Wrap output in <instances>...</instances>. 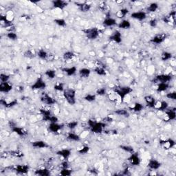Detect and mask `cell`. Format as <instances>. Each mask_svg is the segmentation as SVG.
I'll return each mask as SVG.
<instances>
[{"label": "cell", "instance_id": "cell-49", "mask_svg": "<svg viewBox=\"0 0 176 176\" xmlns=\"http://www.w3.org/2000/svg\"><path fill=\"white\" fill-rule=\"evenodd\" d=\"M54 89L55 90L58 91V92H64V90H66L64 88V84L63 83H57L54 86Z\"/></svg>", "mask_w": 176, "mask_h": 176}, {"label": "cell", "instance_id": "cell-42", "mask_svg": "<svg viewBox=\"0 0 176 176\" xmlns=\"http://www.w3.org/2000/svg\"><path fill=\"white\" fill-rule=\"evenodd\" d=\"M159 8V6L157 3L155 2H153L151 3L148 6V7L147 8V10L149 12H155L157 9Z\"/></svg>", "mask_w": 176, "mask_h": 176}, {"label": "cell", "instance_id": "cell-31", "mask_svg": "<svg viewBox=\"0 0 176 176\" xmlns=\"http://www.w3.org/2000/svg\"><path fill=\"white\" fill-rule=\"evenodd\" d=\"M131 22L128 19H123L118 24V27L120 29L127 30L131 28Z\"/></svg>", "mask_w": 176, "mask_h": 176}, {"label": "cell", "instance_id": "cell-62", "mask_svg": "<svg viewBox=\"0 0 176 176\" xmlns=\"http://www.w3.org/2000/svg\"><path fill=\"white\" fill-rule=\"evenodd\" d=\"M95 171H96V169H95V168H92V169L89 170V171L92 172V173H94V172H95Z\"/></svg>", "mask_w": 176, "mask_h": 176}, {"label": "cell", "instance_id": "cell-45", "mask_svg": "<svg viewBox=\"0 0 176 176\" xmlns=\"http://www.w3.org/2000/svg\"><path fill=\"white\" fill-rule=\"evenodd\" d=\"M120 148L122 150H123L124 151H125V152H127L129 153H130V154H131V153H134V149H133V148L132 147H131V146H129V145H120Z\"/></svg>", "mask_w": 176, "mask_h": 176}, {"label": "cell", "instance_id": "cell-21", "mask_svg": "<svg viewBox=\"0 0 176 176\" xmlns=\"http://www.w3.org/2000/svg\"><path fill=\"white\" fill-rule=\"evenodd\" d=\"M0 103H1L3 107H5L6 108H11V107L16 106V105L18 104V101L16 99L12 100V101H6L4 99H1L0 100Z\"/></svg>", "mask_w": 176, "mask_h": 176}, {"label": "cell", "instance_id": "cell-26", "mask_svg": "<svg viewBox=\"0 0 176 176\" xmlns=\"http://www.w3.org/2000/svg\"><path fill=\"white\" fill-rule=\"evenodd\" d=\"M39 112L41 113V114L42 115V117H43V120L46 122H49L50 118L52 116V114L50 110H46V109H41L39 110Z\"/></svg>", "mask_w": 176, "mask_h": 176}, {"label": "cell", "instance_id": "cell-56", "mask_svg": "<svg viewBox=\"0 0 176 176\" xmlns=\"http://www.w3.org/2000/svg\"><path fill=\"white\" fill-rule=\"evenodd\" d=\"M166 97L168 99H171L175 101L176 100V92H171L166 94Z\"/></svg>", "mask_w": 176, "mask_h": 176}, {"label": "cell", "instance_id": "cell-23", "mask_svg": "<svg viewBox=\"0 0 176 176\" xmlns=\"http://www.w3.org/2000/svg\"><path fill=\"white\" fill-rule=\"evenodd\" d=\"M56 153L57 155H59V156L62 157L63 158L67 159L71 155L72 151L71 150L69 149H63L59 150L58 151H57Z\"/></svg>", "mask_w": 176, "mask_h": 176}, {"label": "cell", "instance_id": "cell-1", "mask_svg": "<svg viewBox=\"0 0 176 176\" xmlns=\"http://www.w3.org/2000/svg\"><path fill=\"white\" fill-rule=\"evenodd\" d=\"M88 124L92 132L96 134H101L103 133V129L106 126V124L103 122H98L95 120H88Z\"/></svg>", "mask_w": 176, "mask_h": 176}, {"label": "cell", "instance_id": "cell-17", "mask_svg": "<svg viewBox=\"0 0 176 176\" xmlns=\"http://www.w3.org/2000/svg\"><path fill=\"white\" fill-rule=\"evenodd\" d=\"M68 5V2H67L66 1H63V0H55V1H52L53 8H55L63 10Z\"/></svg>", "mask_w": 176, "mask_h": 176}, {"label": "cell", "instance_id": "cell-60", "mask_svg": "<svg viewBox=\"0 0 176 176\" xmlns=\"http://www.w3.org/2000/svg\"><path fill=\"white\" fill-rule=\"evenodd\" d=\"M129 174H130V173H129V171L127 168V169H125V171H124L123 175H129Z\"/></svg>", "mask_w": 176, "mask_h": 176}, {"label": "cell", "instance_id": "cell-37", "mask_svg": "<svg viewBox=\"0 0 176 176\" xmlns=\"http://www.w3.org/2000/svg\"><path fill=\"white\" fill-rule=\"evenodd\" d=\"M130 109L135 112H140L143 110L144 106L143 105L140 103H135L133 105V107H130Z\"/></svg>", "mask_w": 176, "mask_h": 176}, {"label": "cell", "instance_id": "cell-54", "mask_svg": "<svg viewBox=\"0 0 176 176\" xmlns=\"http://www.w3.org/2000/svg\"><path fill=\"white\" fill-rule=\"evenodd\" d=\"M10 78V76L7 75V74L1 73V75H0V81H1V83L8 82Z\"/></svg>", "mask_w": 176, "mask_h": 176}, {"label": "cell", "instance_id": "cell-35", "mask_svg": "<svg viewBox=\"0 0 176 176\" xmlns=\"http://www.w3.org/2000/svg\"><path fill=\"white\" fill-rule=\"evenodd\" d=\"M129 12V10L128 8H123L118 10V12L116 13V15L118 18V19H123V18L125 17L126 15H127Z\"/></svg>", "mask_w": 176, "mask_h": 176}, {"label": "cell", "instance_id": "cell-14", "mask_svg": "<svg viewBox=\"0 0 176 176\" xmlns=\"http://www.w3.org/2000/svg\"><path fill=\"white\" fill-rule=\"evenodd\" d=\"M168 107V103L165 101H162L160 102H156L155 103L154 108L156 109L157 111L160 112H164L166 111Z\"/></svg>", "mask_w": 176, "mask_h": 176}, {"label": "cell", "instance_id": "cell-27", "mask_svg": "<svg viewBox=\"0 0 176 176\" xmlns=\"http://www.w3.org/2000/svg\"><path fill=\"white\" fill-rule=\"evenodd\" d=\"M32 146L34 148H37V149H45V148L49 147L48 144L43 140H37V141L32 142Z\"/></svg>", "mask_w": 176, "mask_h": 176}, {"label": "cell", "instance_id": "cell-28", "mask_svg": "<svg viewBox=\"0 0 176 176\" xmlns=\"http://www.w3.org/2000/svg\"><path fill=\"white\" fill-rule=\"evenodd\" d=\"M103 23L106 27H112L116 25V20L111 17H107L103 21Z\"/></svg>", "mask_w": 176, "mask_h": 176}, {"label": "cell", "instance_id": "cell-7", "mask_svg": "<svg viewBox=\"0 0 176 176\" xmlns=\"http://www.w3.org/2000/svg\"><path fill=\"white\" fill-rule=\"evenodd\" d=\"M41 101L44 104L48 105H55L57 103V101L54 99L53 97H52L51 96H50L49 94L43 93L41 95Z\"/></svg>", "mask_w": 176, "mask_h": 176}, {"label": "cell", "instance_id": "cell-5", "mask_svg": "<svg viewBox=\"0 0 176 176\" xmlns=\"http://www.w3.org/2000/svg\"><path fill=\"white\" fill-rule=\"evenodd\" d=\"M47 87V84L43 80L42 77H39L37 79L36 81L33 83L31 86V88L34 90H45Z\"/></svg>", "mask_w": 176, "mask_h": 176}, {"label": "cell", "instance_id": "cell-55", "mask_svg": "<svg viewBox=\"0 0 176 176\" xmlns=\"http://www.w3.org/2000/svg\"><path fill=\"white\" fill-rule=\"evenodd\" d=\"M96 95L98 96H105V94H107V90L105 88H99L96 92Z\"/></svg>", "mask_w": 176, "mask_h": 176}, {"label": "cell", "instance_id": "cell-50", "mask_svg": "<svg viewBox=\"0 0 176 176\" xmlns=\"http://www.w3.org/2000/svg\"><path fill=\"white\" fill-rule=\"evenodd\" d=\"M10 155H12V156L15 157H18V158H21V157L24 156V154L21 151H11L9 152Z\"/></svg>", "mask_w": 176, "mask_h": 176}, {"label": "cell", "instance_id": "cell-13", "mask_svg": "<svg viewBox=\"0 0 176 176\" xmlns=\"http://www.w3.org/2000/svg\"><path fill=\"white\" fill-rule=\"evenodd\" d=\"M11 131L21 137H24L28 135V131L26 130L25 129L22 128V127H17V126H14V127H11Z\"/></svg>", "mask_w": 176, "mask_h": 176}, {"label": "cell", "instance_id": "cell-53", "mask_svg": "<svg viewBox=\"0 0 176 176\" xmlns=\"http://www.w3.org/2000/svg\"><path fill=\"white\" fill-rule=\"evenodd\" d=\"M54 22L60 27H65L66 26V21L64 19H56L54 20Z\"/></svg>", "mask_w": 176, "mask_h": 176}, {"label": "cell", "instance_id": "cell-41", "mask_svg": "<svg viewBox=\"0 0 176 176\" xmlns=\"http://www.w3.org/2000/svg\"><path fill=\"white\" fill-rule=\"evenodd\" d=\"M45 75L50 79H54L57 76V72L55 70L48 69L45 72Z\"/></svg>", "mask_w": 176, "mask_h": 176}, {"label": "cell", "instance_id": "cell-6", "mask_svg": "<svg viewBox=\"0 0 176 176\" xmlns=\"http://www.w3.org/2000/svg\"><path fill=\"white\" fill-rule=\"evenodd\" d=\"M159 142H160L161 146L166 150L171 149L175 145V142L171 138H168L166 140H160Z\"/></svg>", "mask_w": 176, "mask_h": 176}, {"label": "cell", "instance_id": "cell-2", "mask_svg": "<svg viewBox=\"0 0 176 176\" xmlns=\"http://www.w3.org/2000/svg\"><path fill=\"white\" fill-rule=\"evenodd\" d=\"M114 92L119 96L121 101H123L126 96L133 92V90L131 87L129 86L118 87L114 89Z\"/></svg>", "mask_w": 176, "mask_h": 176}, {"label": "cell", "instance_id": "cell-24", "mask_svg": "<svg viewBox=\"0 0 176 176\" xmlns=\"http://www.w3.org/2000/svg\"><path fill=\"white\" fill-rule=\"evenodd\" d=\"M61 70L67 76H68V77H72V76H74L77 73V68H76L75 66H72L70 67V68H62Z\"/></svg>", "mask_w": 176, "mask_h": 176}, {"label": "cell", "instance_id": "cell-44", "mask_svg": "<svg viewBox=\"0 0 176 176\" xmlns=\"http://www.w3.org/2000/svg\"><path fill=\"white\" fill-rule=\"evenodd\" d=\"M24 57H26V58H28V59H33L35 58V57H36V54H35V52L34 51H33V50H27L26 51L24 52Z\"/></svg>", "mask_w": 176, "mask_h": 176}, {"label": "cell", "instance_id": "cell-33", "mask_svg": "<svg viewBox=\"0 0 176 176\" xmlns=\"http://www.w3.org/2000/svg\"><path fill=\"white\" fill-rule=\"evenodd\" d=\"M35 174L37 175L40 176H49L50 175V171L47 168H39L35 171Z\"/></svg>", "mask_w": 176, "mask_h": 176}, {"label": "cell", "instance_id": "cell-34", "mask_svg": "<svg viewBox=\"0 0 176 176\" xmlns=\"http://www.w3.org/2000/svg\"><path fill=\"white\" fill-rule=\"evenodd\" d=\"M169 88V84L168 83H158L157 84L156 91L157 92H165Z\"/></svg>", "mask_w": 176, "mask_h": 176}, {"label": "cell", "instance_id": "cell-12", "mask_svg": "<svg viewBox=\"0 0 176 176\" xmlns=\"http://www.w3.org/2000/svg\"><path fill=\"white\" fill-rule=\"evenodd\" d=\"M147 13L143 11H139V12H134L131 14V17L132 19L138 20V21H143L147 18Z\"/></svg>", "mask_w": 176, "mask_h": 176}, {"label": "cell", "instance_id": "cell-52", "mask_svg": "<svg viewBox=\"0 0 176 176\" xmlns=\"http://www.w3.org/2000/svg\"><path fill=\"white\" fill-rule=\"evenodd\" d=\"M72 171L71 169H69L68 168H62L61 171L60 172V175L63 176H70L72 175Z\"/></svg>", "mask_w": 176, "mask_h": 176}, {"label": "cell", "instance_id": "cell-8", "mask_svg": "<svg viewBox=\"0 0 176 176\" xmlns=\"http://www.w3.org/2000/svg\"><path fill=\"white\" fill-rule=\"evenodd\" d=\"M172 79L173 77L171 75L162 74V75H157L155 77L154 81L157 83H168L172 80Z\"/></svg>", "mask_w": 176, "mask_h": 176}, {"label": "cell", "instance_id": "cell-32", "mask_svg": "<svg viewBox=\"0 0 176 176\" xmlns=\"http://www.w3.org/2000/svg\"><path fill=\"white\" fill-rule=\"evenodd\" d=\"M79 9L80 10L81 12H87L88 11L90 10L91 8H92V6L88 3H81L77 4Z\"/></svg>", "mask_w": 176, "mask_h": 176}, {"label": "cell", "instance_id": "cell-51", "mask_svg": "<svg viewBox=\"0 0 176 176\" xmlns=\"http://www.w3.org/2000/svg\"><path fill=\"white\" fill-rule=\"evenodd\" d=\"M6 37L12 41H15L18 39V35H17V33L13 32V31H12V32H8L6 34Z\"/></svg>", "mask_w": 176, "mask_h": 176}, {"label": "cell", "instance_id": "cell-47", "mask_svg": "<svg viewBox=\"0 0 176 176\" xmlns=\"http://www.w3.org/2000/svg\"><path fill=\"white\" fill-rule=\"evenodd\" d=\"M96 99V94H86L84 97V99L86 100V101L90 102V103H92V102L95 101Z\"/></svg>", "mask_w": 176, "mask_h": 176}, {"label": "cell", "instance_id": "cell-30", "mask_svg": "<svg viewBox=\"0 0 176 176\" xmlns=\"http://www.w3.org/2000/svg\"><path fill=\"white\" fill-rule=\"evenodd\" d=\"M67 139L70 141L79 142L81 140L80 136L74 132H69L67 134Z\"/></svg>", "mask_w": 176, "mask_h": 176}, {"label": "cell", "instance_id": "cell-10", "mask_svg": "<svg viewBox=\"0 0 176 176\" xmlns=\"http://www.w3.org/2000/svg\"><path fill=\"white\" fill-rule=\"evenodd\" d=\"M167 37V35L166 34H160V35H157L153 37V38L151 39L150 41L152 43H155V44H160L163 43V42L165 41V39Z\"/></svg>", "mask_w": 176, "mask_h": 176}, {"label": "cell", "instance_id": "cell-25", "mask_svg": "<svg viewBox=\"0 0 176 176\" xmlns=\"http://www.w3.org/2000/svg\"><path fill=\"white\" fill-rule=\"evenodd\" d=\"M144 101H145L146 104H147V107H149V108H154L156 101H155V99L153 97V96H144Z\"/></svg>", "mask_w": 176, "mask_h": 176}, {"label": "cell", "instance_id": "cell-59", "mask_svg": "<svg viewBox=\"0 0 176 176\" xmlns=\"http://www.w3.org/2000/svg\"><path fill=\"white\" fill-rule=\"evenodd\" d=\"M61 166H62V168H68L69 167V164H68V162H67L66 160H65L61 163Z\"/></svg>", "mask_w": 176, "mask_h": 176}, {"label": "cell", "instance_id": "cell-61", "mask_svg": "<svg viewBox=\"0 0 176 176\" xmlns=\"http://www.w3.org/2000/svg\"><path fill=\"white\" fill-rule=\"evenodd\" d=\"M106 120L107 122H109V123H111V122H112V120H113V119L112 118H110V117H107V118H106Z\"/></svg>", "mask_w": 176, "mask_h": 176}, {"label": "cell", "instance_id": "cell-4", "mask_svg": "<svg viewBox=\"0 0 176 176\" xmlns=\"http://www.w3.org/2000/svg\"><path fill=\"white\" fill-rule=\"evenodd\" d=\"M86 37L90 40H95L99 37L100 30L97 28H90L83 30Z\"/></svg>", "mask_w": 176, "mask_h": 176}, {"label": "cell", "instance_id": "cell-3", "mask_svg": "<svg viewBox=\"0 0 176 176\" xmlns=\"http://www.w3.org/2000/svg\"><path fill=\"white\" fill-rule=\"evenodd\" d=\"M63 96L68 103L74 105L76 103V90L72 88L66 89L63 92Z\"/></svg>", "mask_w": 176, "mask_h": 176}, {"label": "cell", "instance_id": "cell-36", "mask_svg": "<svg viewBox=\"0 0 176 176\" xmlns=\"http://www.w3.org/2000/svg\"><path fill=\"white\" fill-rule=\"evenodd\" d=\"M94 72H95L96 75L101 76V77H104V76H106L107 75L106 70H105L104 67L103 66H99L96 67V68L94 69Z\"/></svg>", "mask_w": 176, "mask_h": 176}, {"label": "cell", "instance_id": "cell-9", "mask_svg": "<svg viewBox=\"0 0 176 176\" xmlns=\"http://www.w3.org/2000/svg\"><path fill=\"white\" fill-rule=\"evenodd\" d=\"M128 161L133 166H139L141 162V160L139 157L138 153L136 152L131 153L130 156L128 157Z\"/></svg>", "mask_w": 176, "mask_h": 176}, {"label": "cell", "instance_id": "cell-46", "mask_svg": "<svg viewBox=\"0 0 176 176\" xmlns=\"http://www.w3.org/2000/svg\"><path fill=\"white\" fill-rule=\"evenodd\" d=\"M90 151V147H88V146H83L81 148H80L79 150L77 151V152L79 153V154L81 155H85L87 154L89 151Z\"/></svg>", "mask_w": 176, "mask_h": 176}, {"label": "cell", "instance_id": "cell-40", "mask_svg": "<svg viewBox=\"0 0 176 176\" xmlns=\"http://www.w3.org/2000/svg\"><path fill=\"white\" fill-rule=\"evenodd\" d=\"M173 57V55L172 53L169 52H163L161 55V59L163 61H166L171 60Z\"/></svg>", "mask_w": 176, "mask_h": 176}, {"label": "cell", "instance_id": "cell-39", "mask_svg": "<svg viewBox=\"0 0 176 176\" xmlns=\"http://www.w3.org/2000/svg\"><path fill=\"white\" fill-rule=\"evenodd\" d=\"M75 54L72 51H67L63 55V59L65 61H70L75 57Z\"/></svg>", "mask_w": 176, "mask_h": 176}, {"label": "cell", "instance_id": "cell-48", "mask_svg": "<svg viewBox=\"0 0 176 176\" xmlns=\"http://www.w3.org/2000/svg\"><path fill=\"white\" fill-rule=\"evenodd\" d=\"M78 125H79V122L76 121V120L70 121L68 123H67V125H66L67 127H68V129H71V130H73V129H75Z\"/></svg>", "mask_w": 176, "mask_h": 176}, {"label": "cell", "instance_id": "cell-22", "mask_svg": "<svg viewBox=\"0 0 176 176\" xmlns=\"http://www.w3.org/2000/svg\"><path fill=\"white\" fill-rule=\"evenodd\" d=\"M166 118H164V120L166 122H168L170 120H174L176 118V112L175 110H172V109H170V110H166Z\"/></svg>", "mask_w": 176, "mask_h": 176}, {"label": "cell", "instance_id": "cell-20", "mask_svg": "<svg viewBox=\"0 0 176 176\" xmlns=\"http://www.w3.org/2000/svg\"><path fill=\"white\" fill-rule=\"evenodd\" d=\"M63 125H60L58 123H50L48 126V129L52 133H58L59 131L61 130Z\"/></svg>", "mask_w": 176, "mask_h": 176}, {"label": "cell", "instance_id": "cell-38", "mask_svg": "<svg viewBox=\"0 0 176 176\" xmlns=\"http://www.w3.org/2000/svg\"><path fill=\"white\" fill-rule=\"evenodd\" d=\"M115 114L118 115L120 116H123V117L128 118L129 116V112L128 110H125V109H118L115 111Z\"/></svg>", "mask_w": 176, "mask_h": 176}, {"label": "cell", "instance_id": "cell-16", "mask_svg": "<svg viewBox=\"0 0 176 176\" xmlns=\"http://www.w3.org/2000/svg\"><path fill=\"white\" fill-rule=\"evenodd\" d=\"M175 10H172L169 14H168L167 16L164 17L163 18L162 20L164 23H174L175 24Z\"/></svg>", "mask_w": 176, "mask_h": 176}, {"label": "cell", "instance_id": "cell-58", "mask_svg": "<svg viewBox=\"0 0 176 176\" xmlns=\"http://www.w3.org/2000/svg\"><path fill=\"white\" fill-rule=\"evenodd\" d=\"M99 8L100 10L104 11V10H106V8H107V6L106 4H105V3L102 2V3H101V4H99Z\"/></svg>", "mask_w": 176, "mask_h": 176}, {"label": "cell", "instance_id": "cell-43", "mask_svg": "<svg viewBox=\"0 0 176 176\" xmlns=\"http://www.w3.org/2000/svg\"><path fill=\"white\" fill-rule=\"evenodd\" d=\"M37 56L39 58L42 59V60H46V59H48L49 55L46 50H44L43 49H41L37 52Z\"/></svg>", "mask_w": 176, "mask_h": 176}, {"label": "cell", "instance_id": "cell-19", "mask_svg": "<svg viewBox=\"0 0 176 176\" xmlns=\"http://www.w3.org/2000/svg\"><path fill=\"white\" fill-rule=\"evenodd\" d=\"M147 166L151 170H157L160 168L161 163L155 159H151L148 162Z\"/></svg>", "mask_w": 176, "mask_h": 176}, {"label": "cell", "instance_id": "cell-57", "mask_svg": "<svg viewBox=\"0 0 176 176\" xmlns=\"http://www.w3.org/2000/svg\"><path fill=\"white\" fill-rule=\"evenodd\" d=\"M157 23H158V21H157V20L156 19H155V18H154V19H151L149 21V26L151 27H152V28H155V27H156L157 26Z\"/></svg>", "mask_w": 176, "mask_h": 176}, {"label": "cell", "instance_id": "cell-29", "mask_svg": "<svg viewBox=\"0 0 176 176\" xmlns=\"http://www.w3.org/2000/svg\"><path fill=\"white\" fill-rule=\"evenodd\" d=\"M79 75L81 78H83V79H87V78H88L91 75V70L86 68H81V69L79 70Z\"/></svg>", "mask_w": 176, "mask_h": 176}, {"label": "cell", "instance_id": "cell-15", "mask_svg": "<svg viewBox=\"0 0 176 176\" xmlns=\"http://www.w3.org/2000/svg\"><path fill=\"white\" fill-rule=\"evenodd\" d=\"M12 90V85L8 82L0 83V92L1 93H9Z\"/></svg>", "mask_w": 176, "mask_h": 176}, {"label": "cell", "instance_id": "cell-11", "mask_svg": "<svg viewBox=\"0 0 176 176\" xmlns=\"http://www.w3.org/2000/svg\"><path fill=\"white\" fill-rule=\"evenodd\" d=\"M109 39H110L111 41H114L115 43H116L118 44L121 43L122 40H123L122 39L121 33H120V31H118V30L114 31V32L110 35Z\"/></svg>", "mask_w": 176, "mask_h": 176}, {"label": "cell", "instance_id": "cell-18", "mask_svg": "<svg viewBox=\"0 0 176 176\" xmlns=\"http://www.w3.org/2000/svg\"><path fill=\"white\" fill-rule=\"evenodd\" d=\"M29 168V166L26 165V164H19V165L14 166V170L18 173L26 174L28 172Z\"/></svg>", "mask_w": 176, "mask_h": 176}]
</instances>
